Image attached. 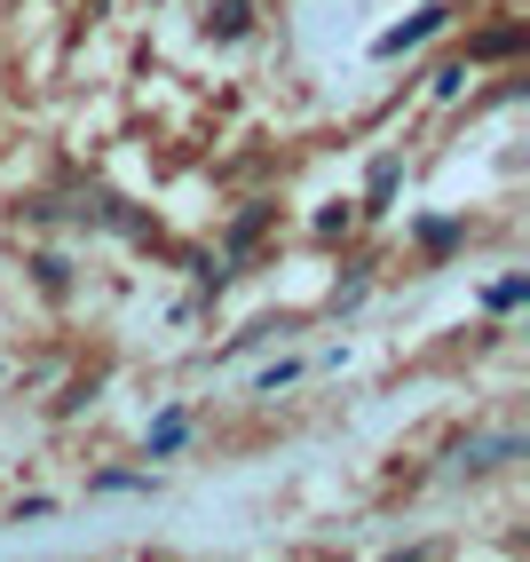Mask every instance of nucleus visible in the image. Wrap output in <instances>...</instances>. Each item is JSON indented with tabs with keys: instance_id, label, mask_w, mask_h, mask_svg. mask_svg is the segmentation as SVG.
Masks as SVG:
<instances>
[{
	"instance_id": "nucleus-1",
	"label": "nucleus",
	"mask_w": 530,
	"mask_h": 562,
	"mask_svg": "<svg viewBox=\"0 0 530 562\" xmlns=\"http://www.w3.org/2000/svg\"><path fill=\"white\" fill-rule=\"evenodd\" d=\"M436 24H443V9H428V16H411V24H396V32H388V41H381V48H388V56H404L411 41H428V32H436Z\"/></svg>"
}]
</instances>
